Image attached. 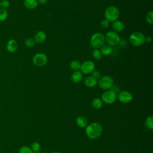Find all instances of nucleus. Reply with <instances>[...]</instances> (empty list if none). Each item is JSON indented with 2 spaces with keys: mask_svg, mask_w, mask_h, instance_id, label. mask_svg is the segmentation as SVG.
<instances>
[{
  "mask_svg": "<svg viewBox=\"0 0 153 153\" xmlns=\"http://www.w3.org/2000/svg\"><path fill=\"white\" fill-rule=\"evenodd\" d=\"M38 3L36 0H24L25 6L30 10H33L36 8Z\"/></svg>",
  "mask_w": 153,
  "mask_h": 153,
  "instance_id": "6ab92c4d",
  "label": "nucleus"
},
{
  "mask_svg": "<svg viewBox=\"0 0 153 153\" xmlns=\"http://www.w3.org/2000/svg\"><path fill=\"white\" fill-rule=\"evenodd\" d=\"M145 125L146 127L149 129L152 130L153 128V117L152 115H150L145 120Z\"/></svg>",
  "mask_w": 153,
  "mask_h": 153,
  "instance_id": "412c9836",
  "label": "nucleus"
},
{
  "mask_svg": "<svg viewBox=\"0 0 153 153\" xmlns=\"http://www.w3.org/2000/svg\"><path fill=\"white\" fill-rule=\"evenodd\" d=\"M90 43L94 48H100L105 44V35L100 32L94 33L91 37Z\"/></svg>",
  "mask_w": 153,
  "mask_h": 153,
  "instance_id": "7ed1b4c3",
  "label": "nucleus"
},
{
  "mask_svg": "<svg viewBox=\"0 0 153 153\" xmlns=\"http://www.w3.org/2000/svg\"><path fill=\"white\" fill-rule=\"evenodd\" d=\"M76 123L78 126L81 128H85L86 126L88 125V121L86 117L84 116H79L76 118Z\"/></svg>",
  "mask_w": 153,
  "mask_h": 153,
  "instance_id": "dca6fc26",
  "label": "nucleus"
},
{
  "mask_svg": "<svg viewBox=\"0 0 153 153\" xmlns=\"http://www.w3.org/2000/svg\"><path fill=\"white\" fill-rule=\"evenodd\" d=\"M36 1H37L38 4H42V5L45 4L48 1V0H36Z\"/></svg>",
  "mask_w": 153,
  "mask_h": 153,
  "instance_id": "72a5a7b5",
  "label": "nucleus"
},
{
  "mask_svg": "<svg viewBox=\"0 0 153 153\" xmlns=\"http://www.w3.org/2000/svg\"><path fill=\"white\" fill-rule=\"evenodd\" d=\"M117 98L120 102L128 103L132 100L133 96L131 93L128 91H120L117 95Z\"/></svg>",
  "mask_w": 153,
  "mask_h": 153,
  "instance_id": "9d476101",
  "label": "nucleus"
},
{
  "mask_svg": "<svg viewBox=\"0 0 153 153\" xmlns=\"http://www.w3.org/2000/svg\"><path fill=\"white\" fill-rule=\"evenodd\" d=\"M19 153H33V152L30 147L27 146H23L20 148Z\"/></svg>",
  "mask_w": 153,
  "mask_h": 153,
  "instance_id": "393cba45",
  "label": "nucleus"
},
{
  "mask_svg": "<svg viewBox=\"0 0 153 153\" xmlns=\"http://www.w3.org/2000/svg\"><path fill=\"white\" fill-rule=\"evenodd\" d=\"M32 61L36 66L42 67L47 64L48 62V58L45 54L42 53H38L34 55Z\"/></svg>",
  "mask_w": 153,
  "mask_h": 153,
  "instance_id": "6e6552de",
  "label": "nucleus"
},
{
  "mask_svg": "<svg viewBox=\"0 0 153 153\" xmlns=\"http://www.w3.org/2000/svg\"><path fill=\"white\" fill-rule=\"evenodd\" d=\"M109 25H110V22L108 20H106V19L102 20L100 22V26L103 29L108 28L109 26Z\"/></svg>",
  "mask_w": 153,
  "mask_h": 153,
  "instance_id": "cd10ccee",
  "label": "nucleus"
},
{
  "mask_svg": "<svg viewBox=\"0 0 153 153\" xmlns=\"http://www.w3.org/2000/svg\"><path fill=\"white\" fill-rule=\"evenodd\" d=\"M33 39L36 43L41 44L44 42L46 39V34L44 31H38L35 34Z\"/></svg>",
  "mask_w": 153,
  "mask_h": 153,
  "instance_id": "ddd939ff",
  "label": "nucleus"
},
{
  "mask_svg": "<svg viewBox=\"0 0 153 153\" xmlns=\"http://www.w3.org/2000/svg\"><path fill=\"white\" fill-rule=\"evenodd\" d=\"M41 148L40 144L38 142H34L31 144V149L33 152H37L39 151Z\"/></svg>",
  "mask_w": 153,
  "mask_h": 153,
  "instance_id": "a878e982",
  "label": "nucleus"
},
{
  "mask_svg": "<svg viewBox=\"0 0 153 153\" xmlns=\"http://www.w3.org/2000/svg\"><path fill=\"white\" fill-rule=\"evenodd\" d=\"M100 51L102 54L105 55V56H108L110 55L112 51H113V48L109 44H104L101 48H100Z\"/></svg>",
  "mask_w": 153,
  "mask_h": 153,
  "instance_id": "f3484780",
  "label": "nucleus"
},
{
  "mask_svg": "<svg viewBox=\"0 0 153 153\" xmlns=\"http://www.w3.org/2000/svg\"><path fill=\"white\" fill-rule=\"evenodd\" d=\"M102 126L97 122H93L88 124L85 129L87 137L91 139H96L100 136L102 133Z\"/></svg>",
  "mask_w": 153,
  "mask_h": 153,
  "instance_id": "f257e3e1",
  "label": "nucleus"
},
{
  "mask_svg": "<svg viewBox=\"0 0 153 153\" xmlns=\"http://www.w3.org/2000/svg\"><path fill=\"white\" fill-rule=\"evenodd\" d=\"M127 41L125 39H120V42H119V44L121 46V47H126L127 45Z\"/></svg>",
  "mask_w": 153,
  "mask_h": 153,
  "instance_id": "2f4dec72",
  "label": "nucleus"
},
{
  "mask_svg": "<svg viewBox=\"0 0 153 153\" xmlns=\"http://www.w3.org/2000/svg\"><path fill=\"white\" fill-rule=\"evenodd\" d=\"M69 66H70L71 69H72V71H77L80 70L81 63L76 60H72L70 63Z\"/></svg>",
  "mask_w": 153,
  "mask_h": 153,
  "instance_id": "aec40b11",
  "label": "nucleus"
},
{
  "mask_svg": "<svg viewBox=\"0 0 153 153\" xmlns=\"http://www.w3.org/2000/svg\"><path fill=\"white\" fill-rule=\"evenodd\" d=\"M10 4L9 1L8 0H3L1 2V6L3 8H7L8 7H9Z\"/></svg>",
  "mask_w": 153,
  "mask_h": 153,
  "instance_id": "c756f323",
  "label": "nucleus"
},
{
  "mask_svg": "<svg viewBox=\"0 0 153 153\" xmlns=\"http://www.w3.org/2000/svg\"><path fill=\"white\" fill-rule=\"evenodd\" d=\"M117 99V94L111 90H106L102 94V100L106 104L114 103Z\"/></svg>",
  "mask_w": 153,
  "mask_h": 153,
  "instance_id": "0eeeda50",
  "label": "nucleus"
},
{
  "mask_svg": "<svg viewBox=\"0 0 153 153\" xmlns=\"http://www.w3.org/2000/svg\"><path fill=\"white\" fill-rule=\"evenodd\" d=\"M95 69V65L91 60H86L81 64L80 71L82 74H91Z\"/></svg>",
  "mask_w": 153,
  "mask_h": 153,
  "instance_id": "1a4fd4ad",
  "label": "nucleus"
},
{
  "mask_svg": "<svg viewBox=\"0 0 153 153\" xmlns=\"http://www.w3.org/2000/svg\"><path fill=\"white\" fill-rule=\"evenodd\" d=\"M145 36L143 33L137 31L134 32L130 35L129 37V41L131 44L133 45L139 47L141 46L145 43Z\"/></svg>",
  "mask_w": 153,
  "mask_h": 153,
  "instance_id": "20e7f679",
  "label": "nucleus"
},
{
  "mask_svg": "<svg viewBox=\"0 0 153 153\" xmlns=\"http://www.w3.org/2000/svg\"><path fill=\"white\" fill-rule=\"evenodd\" d=\"M93 57L96 60H100L102 57V54L99 49L94 48L92 52Z\"/></svg>",
  "mask_w": 153,
  "mask_h": 153,
  "instance_id": "5701e85b",
  "label": "nucleus"
},
{
  "mask_svg": "<svg viewBox=\"0 0 153 153\" xmlns=\"http://www.w3.org/2000/svg\"><path fill=\"white\" fill-rule=\"evenodd\" d=\"M8 17V12L5 8H0V21H5Z\"/></svg>",
  "mask_w": 153,
  "mask_h": 153,
  "instance_id": "4be33fe9",
  "label": "nucleus"
},
{
  "mask_svg": "<svg viewBox=\"0 0 153 153\" xmlns=\"http://www.w3.org/2000/svg\"><path fill=\"white\" fill-rule=\"evenodd\" d=\"M105 41L108 43V44L114 46L117 45L119 44L120 41V38L118 34L114 31H109L105 35Z\"/></svg>",
  "mask_w": 153,
  "mask_h": 153,
  "instance_id": "423d86ee",
  "label": "nucleus"
},
{
  "mask_svg": "<svg viewBox=\"0 0 153 153\" xmlns=\"http://www.w3.org/2000/svg\"><path fill=\"white\" fill-rule=\"evenodd\" d=\"M110 90H111L112 91H114L115 93H118L120 91V87L118 85H117L116 84H114L112 85V86L111 87Z\"/></svg>",
  "mask_w": 153,
  "mask_h": 153,
  "instance_id": "7c9ffc66",
  "label": "nucleus"
},
{
  "mask_svg": "<svg viewBox=\"0 0 153 153\" xmlns=\"http://www.w3.org/2000/svg\"><path fill=\"white\" fill-rule=\"evenodd\" d=\"M52 153H60V152H57V151H55V152H52Z\"/></svg>",
  "mask_w": 153,
  "mask_h": 153,
  "instance_id": "f704fd0d",
  "label": "nucleus"
},
{
  "mask_svg": "<svg viewBox=\"0 0 153 153\" xmlns=\"http://www.w3.org/2000/svg\"><path fill=\"white\" fill-rule=\"evenodd\" d=\"M97 84L99 87L102 90H109L114 84V80L111 76L109 75H105L101 77L99 79Z\"/></svg>",
  "mask_w": 153,
  "mask_h": 153,
  "instance_id": "39448f33",
  "label": "nucleus"
},
{
  "mask_svg": "<svg viewBox=\"0 0 153 153\" xmlns=\"http://www.w3.org/2000/svg\"><path fill=\"white\" fill-rule=\"evenodd\" d=\"M112 27L114 32H121L124 29V24L120 20H115L112 22Z\"/></svg>",
  "mask_w": 153,
  "mask_h": 153,
  "instance_id": "9b49d317",
  "label": "nucleus"
},
{
  "mask_svg": "<svg viewBox=\"0 0 153 153\" xmlns=\"http://www.w3.org/2000/svg\"><path fill=\"white\" fill-rule=\"evenodd\" d=\"M7 50L10 53L15 52L18 48L17 42L15 39H10L7 44Z\"/></svg>",
  "mask_w": 153,
  "mask_h": 153,
  "instance_id": "f8f14e48",
  "label": "nucleus"
},
{
  "mask_svg": "<svg viewBox=\"0 0 153 153\" xmlns=\"http://www.w3.org/2000/svg\"><path fill=\"white\" fill-rule=\"evenodd\" d=\"M152 41V38L151 36H145V41L146 42H151Z\"/></svg>",
  "mask_w": 153,
  "mask_h": 153,
  "instance_id": "473e14b6",
  "label": "nucleus"
},
{
  "mask_svg": "<svg viewBox=\"0 0 153 153\" xmlns=\"http://www.w3.org/2000/svg\"><path fill=\"white\" fill-rule=\"evenodd\" d=\"M91 76H93L94 78H95L96 80H99L101 78V74L100 72L97 70H94L91 72Z\"/></svg>",
  "mask_w": 153,
  "mask_h": 153,
  "instance_id": "c85d7f7f",
  "label": "nucleus"
},
{
  "mask_svg": "<svg viewBox=\"0 0 153 153\" xmlns=\"http://www.w3.org/2000/svg\"><path fill=\"white\" fill-rule=\"evenodd\" d=\"M1 8V1H0V8Z\"/></svg>",
  "mask_w": 153,
  "mask_h": 153,
  "instance_id": "c9c22d12",
  "label": "nucleus"
},
{
  "mask_svg": "<svg viewBox=\"0 0 153 153\" xmlns=\"http://www.w3.org/2000/svg\"><path fill=\"white\" fill-rule=\"evenodd\" d=\"M82 76H82V74L81 73V72L79 71H75L72 74L71 79L72 82H74L75 84H77L81 81V80L82 79Z\"/></svg>",
  "mask_w": 153,
  "mask_h": 153,
  "instance_id": "4468645a",
  "label": "nucleus"
},
{
  "mask_svg": "<svg viewBox=\"0 0 153 153\" xmlns=\"http://www.w3.org/2000/svg\"><path fill=\"white\" fill-rule=\"evenodd\" d=\"M97 84V80L91 76H89L85 78L84 79V84L85 86L89 88H92L95 87Z\"/></svg>",
  "mask_w": 153,
  "mask_h": 153,
  "instance_id": "2eb2a0df",
  "label": "nucleus"
},
{
  "mask_svg": "<svg viewBox=\"0 0 153 153\" xmlns=\"http://www.w3.org/2000/svg\"><path fill=\"white\" fill-rule=\"evenodd\" d=\"M91 106L94 109H100L103 106V102L101 99L99 97H96L93 99L91 102Z\"/></svg>",
  "mask_w": 153,
  "mask_h": 153,
  "instance_id": "a211bd4d",
  "label": "nucleus"
},
{
  "mask_svg": "<svg viewBox=\"0 0 153 153\" xmlns=\"http://www.w3.org/2000/svg\"><path fill=\"white\" fill-rule=\"evenodd\" d=\"M35 41L33 38H27L25 41V45L26 47H33L34 45H35Z\"/></svg>",
  "mask_w": 153,
  "mask_h": 153,
  "instance_id": "bb28decb",
  "label": "nucleus"
},
{
  "mask_svg": "<svg viewBox=\"0 0 153 153\" xmlns=\"http://www.w3.org/2000/svg\"><path fill=\"white\" fill-rule=\"evenodd\" d=\"M146 20L148 24L151 25L153 24V11H150L146 14Z\"/></svg>",
  "mask_w": 153,
  "mask_h": 153,
  "instance_id": "b1692460",
  "label": "nucleus"
},
{
  "mask_svg": "<svg viewBox=\"0 0 153 153\" xmlns=\"http://www.w3.org/2000/svg\"><path fill=\"white\" fill-rule=\"evenodd\" d=\"M105 17L109 22H113L117 20L120 17V13L118 8L115 6H109L105 11Z\"/></svg>",
  "mask_w": 153,
  "mask_h": 153,
  "instance_id": "f03ea898",
  "label": "nucleus"
}]
</instances>
